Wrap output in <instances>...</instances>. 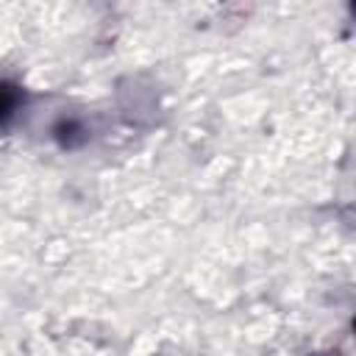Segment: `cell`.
Returning <instances> with one entry per match:
<instances>
[{"label": "cell", "instance_id": "obj_1", "mask_svg": "<svg viewBox=\"0 0 356 356\" xmlns=\"http://www.w3.org/2000/svg\"><path fill=\"white\" fill-rule=\"evenodd\" d=\"M17 103V95L8 89V86H0V117H6Z\"/></svg>", "mask_w": 356, "mask_h": 356}]
</instances>
